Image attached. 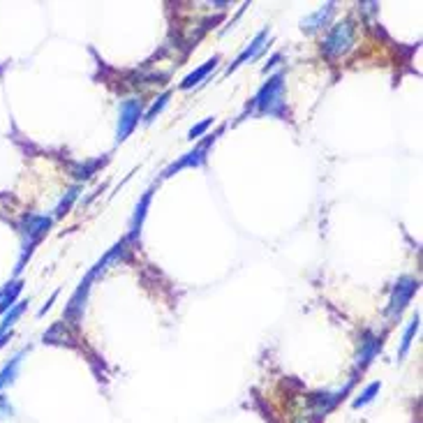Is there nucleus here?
I'll list each match as a JSON object with an SVG mask.
<instances>
[{
	"label": "nucleus",
	"mask_w": 423,
	"mask_h": 423,
	"mask_svg": "<svg viewBox=\"0 0 423 423\" xmlns=\"http://www.w3.org/2000/svg\"><path fill=\"white\" fill-rule=\"evenodd\" d=\"M23 289V280H14L5 287V292H0V312H8L10 308L16 306V296L21 294Z\"/></svg>",
	"instance_id": "4468645a"
},
{
	"label": "nucleus",
	"mask_w": 423,
	"mask_h": 423,
	"mask_svg": "<svg viewBox=\"0 0 423 423\" xmlns=\"http://www.w3.org/2000/svg\"><path fill=\"white\" fill-rule=\"evenodd\" d=\"M95 280L93 273L88 271V275L81 280V285L77 287V292L72 294V299H69L67 308H65V317L72 321V324H79L81 317H84V308H86V299H88V289H91V282Z\"/></svg>",
	"instance_id": "0eeeda50"
},
{
	"label": "nucleus",
	"mask_w": 423,
	"mask_h": 423,
	"mask_svg": "<svg viewBox=\"0 0 423 423\" xmlns=\"http://www.w3.org/2000/svg\"><path fill=\"white\" fill-rule=\"evenodd\" d=\"M100 164H102V160H93V162H88L86 167H81V169H79L81 174H77V176H79V179H84V181H86V179H91L93 172H95Z\"/></svg>",
	"instance_id": "412c9836"
},
{
	"label": "nucleus",
	"mask_w": 423,
	"mask_h": 423,
	"mask_svg": "<svg viewBox=\"0 0 423 423\" xmlns=\"http://www.w3.org/2000/svg\"><path fill=\"white\" fill-rule=\"evenodd\" d=\"M26 308H28V301H19L14 308H10V310L5 312L3 321H0V336H5V333L10 331V326H14V324H16V319L21 317Z\"/></svg>",
	"instance_id": "dca6fc26"
},
{
	"label": "nucleus",
	"mask_w": 423,
	"mask_h": 423,
	"mask_svg": "<svg viewBox=\"0 0 423 423\" xmlns=\"http://www.w3.org/2000/svg\"><path fill=\"white\" fill-rule=\"evenodd\" d=\"M150 199H153V190H146V192H144V197L139 199V204H137V208H135V216H132V220H130L128 241H137L139 233H141V227H144V220H146V213H148Z\"/></svg>",
	"instance_id": "6e6552de"
},
{
	"label": "nucleus",
	"mask_w": 423,
	"mask_h": 423,
	"mask_svg": "<svg viewBox=\"0 0 423 423\" xmlns=\"http://www.w3.org/2000/svg\"><path fill=\"white\" fill-rule=\"evenodd\" d=\"M382 350V340L377 336H372V333H365V338L361 340V352H358L356 356V368H365L372 358L377 356V352Z\"/></svg>",
	"instance_id": "9b49d317"
},
{
	"label": "nucleus",
	"mask_w": 423,
	"mask_h": 423,
	"mask_svg": "<svg viewBox=\"0 0 423 423\" xmlns=\"http://www.w3.org/2000/svg\"><path fill=\"white\" fill-rule=\"evenodd\" d=\"M220 132L222 130H218V132H213V135H206L201 141L194 144V148L192 150H187L185 155H181L179 160L169 164L167 169L162 172V179H169V176H174L176 172H183V169H197V167H204L206 164V157H208V150L213 148V144L218 141V137H220Z\"/></svg>",
	"instance_id": "7ed1b4c3"
},
{
	"label": "nucleus",
	"mask_w": 423,
	"mask_h": 423,
	"mask_svg": "<svg viewBox=\"0 0 423 423\" xmlns=\"http://www.w3.org/2000/svg\"><path fill=\"white\" fill-rule=\"evenodd\" d=\"M144 116V102L139 98L123 100L121 109H118V128H116V144H123L128 139L135 128L139 125Z\"/></svg>",
	"instance_id": "39448f33"
},
{
	"label": "nucleus",
	"mask_w": 423,
	"mask_h": 423,
	"mask_svg": "<svg viewBox=\"0 0 423 423\" xmlns=\"http://www.w3.org/2000/svg\"><path fill=\"white\" fill-rule=\"evenodd\" d=\"M218 60H220V56H213L211 60H206L201 67H197V69H194V72L187 74V77L183 79V81H181V86H179L181 91H190V88H194L197 84H201V79L208 77V72H211V69L218 65Z\"/></svg>",
	"instance_id": "f8f14e48"
},
{
	"label": "nucleus",
	"mask_w": 423,
	"mask_h": 423,
	"mask_svg": "<svg viewBox=\"0 0 423 423\" xmlns=\"http://www.w3.org/2000/svg\"><path fill=\"white\" fill-rule=\"evenodd\" d=\"M49 227H52V218H47V216H35V213H30V216L23 218L21 231H23V236H26V243H23V255H21V262H19L16 271H21L26 257H30V252L35 250V245L47 236Z\"/></svg>",
	"instance_id": "20e7f679"
},
{
	"label": "nucleus",
	"mask_w": 423,
	"mask_h": 423,
	"mask_svg": "<svg viewBox=\"0 0 423 423\" xmlns=\"http://www.w3.org/2000/svg\"><path fill=\"white\" fill-rule=\"evenodd\" d=\"M248 111L257 116H273V118H287V102H285V74H273L262 91L252 98L248 104Z\"/></svg>",
	"instance_id": "f257e3e1"
},
{
	"label": "nucleus",
	"mask_w": 423,
	"mask_h": 423,
	"mask_svg": "<svg viewBox=\"0 0 423 423\" xmlns=\"http://www.w3.org/2000/svg\"><path fill=\"white\" fill-rule=\"evenodd\" d=\"M8 414H12V405L5 400L3 396H0V416H8Z\"/></svg>",
	"instance_id": "4be33fe9"
},
{
	"label": "nucleus",
	"mask_w": 423,
	"mask_h": 423,
	"mask_svg": "<svg viewBox=\"0 0 423 423\" xmlns=\"http://www.w3.org/2000/svg\"><path fill=\"white\" fill-rule=\"evenodd\" d=\"M169 98H172V93H169V91H167V93H162V95L157 98V102H155L153 106H150V109H148V113H146V116H144V121H146V123H153L157 113H160V111L164 109V106H167Z\"/></svg>",
	"instance_id": "6ab92c4d"
},
{
	"label": "nucleus",
	"mask_w": 423,
	"mask_h": 423,
	"mask_svg": "<svg viewBox=\"0 0 423 423\" xmlns=\"http://www.w3.org/2000/svg\"><path fill=\"white\" fill-rule=\"evenodd\" d=\"M419 326H421V317L416 315V317L409 321V326L405 328V333H402V343H400V350H398V358H400V361L407 356L409 347H412V343H414V336L419 333Z\"/></svg>",
	"instance_id": "2eb2a0df"
},
{
	"label": "nucleus",
	"mask_w": 423,
	"mask_h": 423,
	"mask_svg": "<svg viewBox=\"0 0 423 423\" xmlns=\"http://www.w3.org/2000/svg\"><path fill=\"white\" fill-rule=\"evenodd\" d=\"M77 197H79V185L69 187V190L65 192V197L60 199V204L56 206V213H54V216H56V218H62V216H65V213H69V208H72L74 199H77Z\"/></svg>",
	"instance_id": "a211bd4d"
},
{
	"label": "nucleus",
	"mask_w": 423,
	"mask_h": 423,
	"mask_svg": "<svg viewBox=\"0 0 423 423\" xmlns=\"http://www.w3.org/2000/svg\"><path fill=\"white\" fill-rule=\"evenodd\" d=\"M213 121H216V118H206V121H201V123H197V125H192L190 132H187V139H190V141H194V139H199L208 128H211Z\"/></svg>",
	"instance_id": "aec40b11"
},
{
	"label": "nucleus",
	"mask_w": 423,
	"mask_h": 423,
	"mask_svg": "<svg viewBox=\"0 0 423 423\" xmlns=\"http://www.w3.org/2000/svg\"><path fill=\"white\" fill-rule=\"evenodd\" d=\"M23 354H26V350H21L19 354L12 356L10 361L5 363V368L0 370V391L8 389L10 384H14L16 375H19V365H21V361H23Z\"/></svg>",
	"instance_id": "ddd939ff"
},
{
	"label": "nucleus",
	"mask_w": 423,
	"mask_h": 423,
	"mask_svg": "<svg viewBox=\"0 0 423 423\" xmlns=\"http://www.w3.org/2000/svg\"><path fill=\"white\" fill-rule=\"evenodd\" d=\"M419 292V280H414V277H400V280L393 285V292H391V301H389V317L398 319L402 315V310L409 306V301H412V296Z\"/></svg>",
	"instance_id": "423d86ee"
},
{
	"label": "nucleus",
	"mask_w": 423,
	"mask_h": 423,
	"mask_svg": "<svg viewBox=\"0 0 423 423\" xmlns=\"http://www.w3.org/2000/svg\"><path fill=\"white\" fill-rule=\"evenodd\" d=\"M266 37H268V30H262V33H257L255 40L250 42V47H245V49H243V54L238 56V58L233 60L229 67L225 69V74H231L233 69H236V67H241L245 60L257 58V56H260V54L264 52V47H266Z\"/></svg>",
	"instance_id": "1a4fd4ad"
},
{
	"label": "nucleus",
	"mask_w": 423,
	"mask_h": 423,
	"mask_svg": "<svg viewBox=\"0 0 423 423\" xmlns=\"http://www.w3.org/2000/svg\"><path fill=\"white\" fill-rule=\"evenodd\" d=\"M333 12H336V5H333V3L324 5V8H319L317 12H315V14L303 19V26L301 28L306 30V33H315V30H319V28H326V23L331 21Z\"/></svg>",
	"instance_id": "9d476101"
},
{
	"label": "nucleus",
	"mask_w": 423,
	"mask_h": 423,
	"mask_svg": "<svg viewBox=\"0 0 423 423\" xmlns=\"http://www.w3.org/2000/svg\"><path fill=\"white\" fill-rule=\"evenodd\" d=\"M354 37H356V30L352 21L336 23V26L326 33L324 40H321V54H324L328 60H338L340 56H345L352 49Z\"/></svg>",
	"instance_id": "f03ea898"
},
{
	"label": "nucleus",
	"mask_w": 423,
	"mask_h": 423,
	"mask_svg": "<svg viewBox=\"0 0 423 423\" xmlns=\"http://www.w3.org/2000/svg\"><path fill=\"white\" fill-rule=\"evenodd\" d=\"M380 389H382V382H372V384H368L363 393L354 400V409H361V407H365V405H370V402L375 400V396L380 393Z\"/></svg>",
	"instance_id": "f3484780"
}]
</instances>
